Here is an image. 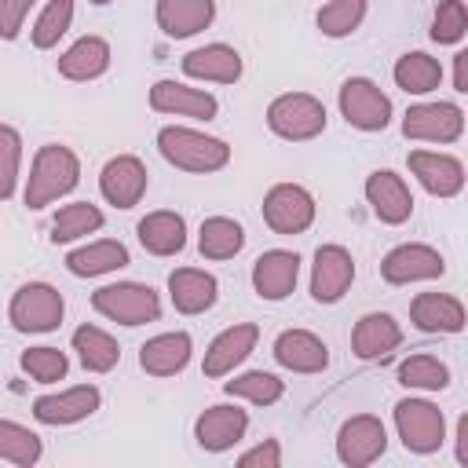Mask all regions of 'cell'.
<instances>
[{
    "mask_svg": "<svg viewBox=\"0 0 468 468\" xmlns=\"http://www.w3.org/2000/svg\"><path fill=\"white\" fill-rule=\"evenodd\" d=\"M468 33V7L464 0H442L431 18V40L435 44H457Z\"/></svg>",
    "mask_w": 468,
    "mask_h": 468,
    "instance_id": "42",
    "label": "cell"
},
{
    "mask_svg": "<svg viewBox=\"0 0 468 468\" xmlns=\"http://www.w3.org/2000/svg\"><path fill=\"white\" fill-rule=\"evenodd\" d=\"M66 267L77 278H99V274H110V271L128 267V249L121 241H113V238H102V241H91V245L73 249L66 256Z\"/></svg>",
    "mask_w": 468,
    "mask_h": 468,
    "instance_id": "30",
    "label": "cell"
},
{
    "mask_svg": "<svg viewBox=\"0 0 468 468\" xmlns=\"http://www.w3.org/2000/svg\"><path fill=\"white\" fill-rule=\"evenodd\" d=\"M135 234H139V245H143L150 256H176V252H183V245H186V223H183L179 212H168V208L146 212V216L139 219Z\"/></svg>",
    "mask_w": 468,
    "mask_h": 468,
    "instance_id": "28",
    "label": "cell"
},
{
    "mask_svg": "<svg viewBox=\"0 0 468 468\" xmlns=\"http://www.w3.org/2000/svg\"><path fill=\"white\" fill-rule=\"evenodd\" d=\"M99 402H102V395L95 384H77L58 395H40L33 402V417L40 424H77V420L91 417L99 410Z\"/></svg>",
    "mask_w": 468,
    "mask_h": 468,
    "instance_id": "17",
    "label": "cell"
},
{
    "mask_svg": "<svg viewBox=\"0 0 468 468\" xmlns=\"http://www.w3.org/2000/svg\"><path fill=\"white\" fill-rule=\"evenodd\" d=\"M399 384L420 388V391H442L450 384V369L435 355H410L399 366Z\"/></svg>",
    "mask_w": 468,
    "mask_h": 468,
    "instance_id": "36",
    "label": "cell"
},
{
    "mask_svg": "<svg viewBox=\"0 0 468 468\" xmlns=\"http://www.w3.org/2000/svg\"><path fill=\"white\" fill-rule=\"evenodd\" d=\"M62 292L48 282H26L15 296H11V307H7V318L18 333H51L58 329L62 322Z\"/></svg>",
    "mask_w": 468,
    "mask_h": 468,
    "instance_id": "5",
    "label": "cell"
},
{
    "mask_svg": "<svg viewBox=\"0 0 468 468\" xmlns=\"http://www.w3.org/2000/svg\"><path fill=\"white\" fill-rule=\"evenodd\" d=\"M99 227H102V212L95 205H88V201H73V205H62L58 216L51 219V241L62 245V241L95 234Z\"/></svg>",
    "mask_w": 468,
    "mask_h": 468,
    "instance_id": "34",
    "label": "cell"
},
{
    "mask_svg": "<svg viewBox=\"0 0 468 468\" xmlns=\"http://www.w3.org/2000/svg\"><path fill=\"white\" fill-rule=\"evenodd\" d=\"M146 183H150L146 165L135 154H117L99 172V190L117 208H135L143 201V194H146Z\"/></svg>",
    "mask_w": 468,
    "mask_h": 468,
    "instance_id": "11",
    "label": "cell"
},
{
    "mask_svg": "<svg viewBox=\"0 0 468 468\" xmlns=\"http://www.w3.org/2000/svg\"><path fill=\"white\" fill-rule=\"evenodd\" d=\"M190 333H161V336H150L143 347H139V366L150 373V377H176L186 362H190Z\"/></svg>",
    "mask_w": 468,
    "mask_h": 468,
    "instance_id": "27",
    "label": "cell"
},
{
    "mask_svg": "<svg viewBox=\"0 0 468 468\" xmlns=\"http://www.w3.org/2000/svg\"><path fill=\"white\" fill-rule=\"evenodd\" d=\"M157 150L168 165L183 172H219L230 161V146L223 139L194 128H179V124H168L157 132Z\"/></svg>",
    "mask_w": 468,
    "mask_h": 468,
    "instance_id": "2",
    "label": "cell"
},
{
    "mask_svg": "<svg viewBox=\"0 0 468 468\" xmlns=\"http://www.w3.org/2000/svg\"><path fill=\"white\" fill-rule=\"evenodd\" d=\"M80 183V161L69 146L48 143L37 150L33 168H29V183H26V205L29 208H44L55 197L69 194Z\"/></svg>",
    "mask_w": 468,
    "mask_h": 468,
    "instance_id": "1",
    "label": "cell"
},
{
    "mask_svg": "<svg viewBox=\"0 0 468 468\" xmlns=\"http://www.w3.org/2000/svg\"><path fill=\"white\" fill-rule=\"evenodd\" d=\"M395 428L410 453H435L446 439V417L428 399H402L395 406Z\"/></svg>",
    "mask_w": 468,
    "mask_h": 468,
    "instance_id": "6",
    "label": "cell"
},
{
    "mask_svg": "<svg viewBox=\"0 0 468 468\" xmlns=\"http://www.w3.org/2000/svg\"><path fill=\"white\" fill-rule=\"evenodd\" d=\"M18 165H22V135L11 124H0V201L15 197Z\"/></svg>",
    "mask_w": 468,
    "mask_h": 468,
    "instance_id": "41",
    "label": "cell"
},
{
    "mask_svg": "<svg viewBox=\"0 0 468 468\" xmlns=\"http://www.w3.org/2000/svg\"><path fill=\"white\" fill-rule=\"evenodd\" d=\"M267 128L289 143H307L325 132V106L307 91H285L267 106Z\"/></svg>",
    "mask_w": 468,
    "mask_h": 468,
    "instance_id": "3",
    "label": "cell"
},
{
    "mask_svg": "<svg viewBox=\"0 0 468 468\" xmlns=\"http://www.w3.org/2000/svg\"><path fill=\"white\" fill-rule=\"evenodd\" d=\"M402 344V325L384 314V311H369L355 322V333H351V347L358 358H384L388 351H395Z\"/></svg>",
    "mask_w": 468,
    "mask_h": 468,
    "instance_id": "26",
    "label": "cell"
},
{
    "mask_svg": "<svg viewBox=\"0 0 468 468\" xmlns=\"http://www.w3.org/2000/svg\"><path fill=\"white\" fill-rule=\"evenodd\" d=\"M263 223L274 234H300L314 223V197L300 183H274L263 197Z\"/></svg>",
    "mask_w": 468,
    "mask_h": 468,
    "instance_id": "8",
    "label": "cell"
},
{
    "mask_svg": "<svg viewBox=\"0 0 468 468\" xmlns=\"http://www.w3.org/2000/svg\"><path fill=\"white\" fill-rule=\"evenodd\" d=\"M245 245V230L238 219L230 216H208L201 223V234H197V249L205 260H230L238 256Z\"/></svg>",
    "mask_w": 468,
    "mask_h": 468,
    "instance_id": "32",
    "label": "cell"
},
{
    "mask_svg": "<svg viewBox=\"0 0 468 468\" xmlns=\"http://www.w3.org/2000/svg\"><path fill=\"white\" fill-rule=\"evenodd\" d=\"M245 428H249V413L245 410H238V406H208L194 420V439H197L201 450L223 453V450L241 442Z\"/></svg>",
    "mask_w": 468,
    "mask_h": 468,
    "instance_id": "16",
    "label": "cell"
},
{
    "mask_svg": "<svg viewBox=\"0 0 468 468\" xmlns=\"http://www.w3.org/2000/svg\"><path fill=\"white\" fill-rule=\"evenodd\" d=\"M40 453H44V446H40L37 431H29V428H22L15 420H0V461L29 468V464L40 461Z\"/></svg>",
    "mask_w": 468,
    "mask_h": 468,
    "instance_id": "35",
    "label": "cell"
},
{
    "mask_svg": "<svg viewBox=\"0 0 468 468\" xmlns=\"http://www.w3.org/2000/svg\"><path fill=\"white\" fill-rule=\"evenodd\" d=\"M69 22H73V0H48V7L40 11V18L33 22V48H40V51H48V48H55L58 44V37L69 29Z\"/></svg>",
    "mask_w": 468,
    "mask_h": 468,
    "instance_id": "38",
    "label": "cell"
},
{
    "mask_svg": "<svg viewBox=\"0 0 468 468\" xmlns=\"http://www.w3.org/2000/svg\"><path fill=\"white\" fill-rule=\"evenodd\" d=\"M366 18V0H329L318 11V29L325 37H347L362 26Z\"/></svg>",
    "mask_w": 468,
    "mask_h": 468,
    "instance_id": "39",
    "label": "cell"
},
{
    "mask_svg": "<svg viewBox=\"0 0 468 468\" xmlns=\"http://www.w3.org/2000/svg\"><path fill=\"white\" fill-rule=\"evenodd\" d=\"M388 450V431L380 424V417L373 413H358V417H347L336 431V457L351 468H366L373 464L380 453Z\"/></svg>",
    "mask_w": 468,
    "mask_h": 468,
    "instance_id": "9",
    "label": "cell"
},
{
    "mask_svg": "<svg viewBox=\"0 0 468 468\" xmlns=\"http://www.w3.org/2000/svg\"><path fill=\"white\" fill-rule=\"evenodd\" d=\"M274 362L292 373H322L329 366V347L307 329H285L274 340Z\"/></svg>",
    "mask_w": 468,
    "mask_h": 468,
    "instance_id": "21",
    "label": "cell"
},
{
    "mask_svg": "<svg viewBox=\"0 0 468 468\" xmlns=\"http://www.w3.org/2000/svg\"><path fill=\"white\" fill-rule=\"evenodd\" d=\"M223 391H227V395H238V399H249V402H256V406H271V402H278V399H282L285 384H282L274 373L252 369V373H241V377L227 380V384H223Z\"/></svg>",
    "mask_w": 468,
    "mask_h": 468,
    "instance_id": "37",
    "label": "cell"
},
{
    "mask_svg": "<svg viewBox=\"0 0 468 468\" xmlns=\"http://www.w3.org/2000/svg\"><path fill=\"white\" fill-rule=\"evenodd\" d=\"M238 464H241V468H278V464H282V446H278V439H263L260 446L245 450V453L238 457Z\"/></svg>",
    "mask_w": 468,
    "mask_h": 468,
    "instance_id": "44",
    "label": "cell"
},
{
    "mask_svg": "<svg viewBox=\"0 0 468 468\" xmlns=\"http://www.w3.org/2000/svg\"><path fill=\"white\" fill-rule=\"evenodd\" d=\"M91 307L121 325H143V322H157L161 314V300L150 285L143 282H117V285H102L91 292Z\"/></svg>",
    "mask_w": 468,
    "mask_h": 468,
    "instance_id": "4",
    "label": "cell"
},
{
    "mask_svg": "<svg viewBox=\"0 0 468 468\" xmlns=\"http://www.w3.org/2000/svg\"><path fill=\"white\" fill-rule=\"evenodd\" d=\"M37 0H0V40H15Z\"/></svg>",
    "mask_w": 468,
    "mask_h": 468,
    "instance_id": "43",
    "label": "cell"
},
{
    "mask_svg": "<svg viewBox=\"0 0 468 468\" xmlns=\"http://www.w3.org/2000/svg\"><path fill=\"white\" fill-rule=\"evenodd\" d=\"M439 80H442V66H439V58H431L424 51H406L395 62V84L406 95H428L439 88Z\"/></svg>",
    "mask_w": 468,
    "mask_h": 468,
    "instance_id": "33",
    "label": "cell"
},
{
    "mask_svg": "<svg viewBox=\"0 0 468 468\" xmlns=\"http://www.w3.org/2000/svg\"><path fill=\"white\" fill-rule=\"evenodd\" d=\"M340 113L351 128L358 132H384L391 121V99L369 80V77H351L340 84Z\"/></svg>",
    "mask_w": 468,
    "mask_h": 468,
    "instance_id": "7",
    "label": "cell"
},
{
    "mask_svg": "<svg viewBox=\"0 0 468 468\" xmlns=\"http://www.w3.org/2000/svg\"><path fill=\"white\" fill-rule=\"evenodd\" d=\"M110 69V44L102 37H80L58 55V73L66 80H95Z\"/></svg>",
    "mask_w": 468,
    "mask_h": 468,
    "instance_id": "29",
    "label": "cell"
},
{
    "mask_svg": "<svg viewBox=\"0 0 468 468\" xmlns=\"http://www.w3.org/2000/svg\"><path fill=\"white\" fill-rule=\"evenodd\" d=\"M73 351H77L80 366L91 369V373H110L121 362L117 340L99 325H77L73 329Z\"/></svg>",
    "mask_w": 468,
    "mask_h": 468,
    "instance_id": "31",
    "label": "cell"
},
{
    "mask_svg": "<svg viewBox=\"0 0 468 468\" xmlns=\"http://www.w3.org/2000/svg\"><path fill=\"white\" fill-rule=\"evenodd\" d=\"M300 278V256L289 249H271L252 263V289L260 300H285L296 289Z\"/></svg>",
    "mask_w": 468,
    "mask_h": 468,
    "instance_id": "15",
    "label": "cell"
},
{
    "mask_svg": "<svg viewBox=\"0 0 468 468\" xmlns=\"http://www.w3.org/2000/svg\"><path fill=\"white\" fill-rule=\"evenodd\" d=\"M457 461L468 464V417L457 420Z\"/></svg>",
    "mask_w": 468,
    "mask_h": 468,
    "instance_id": "46",
    "label": "cell"
},
{
    "mask_svg": "<svg viewBox=\"0 0 468 468\" xmlns=\"http://www.w3.org/2000/svg\"><path fill=\"white\" fill-rule=\"evenodd\" d=\"M183 73L194 80H216L234 84L241 77V55L230 44H205L183 55Z\"/></svg>",
    "mask_w": 468,
    "mask_h": 468,
    "instance_id": "24",
    "label": "cell"
},
{
    "mask_svg": "<svg viewBox=\"0 0 468 468\" xmlns=\"http://www.w3.org/2000/svg\"><path fill=\"white\" fill-rule=\"evenodd\" d=\"M453 91H468V51L453 55Z\"/></svg>",
    "mask_w": 468,
    "mask_h": 468,
    "instance_id": "45",
    "label": "cell"
},
{
    "mask_svg": "<svg viewBox=\"0 0 468 468\" xmlns=\"http://www.w3.org/2000/svg\"><path fill=\"white\" fill-rule=\"evenodd\" d=\"M91 4H110V0H91Z\"/></svg>",
    "mask_w": 468,
    "mask_h": 468,
    "instance_id": "47",
    "label": "cell"
},
{
    "mask_svg": "<svg viewBox=\"0 0 468 468\" xmlns=\"http://www.w3.org/2000/svg\"><path fill=\"white\" fill-rule=\"evenodd\" d=\"M355 282V260L344 245H322L311 263V296L318 303H336Z\"/></svg>",
    "mask_w": 468,
    "mask_h": 468,
    "instance_id": "13",
    "label": "cell"
},
{
    "mask_svg": "<svg viewBox=\"0 0 468 468\" xmlns=\"http://www.w3.org/2000/svg\"><path fill=\"white\" fill-rule=\"evenodd\" d=\"M380 274L388 285H410V282H428V278H442L446 274V260L431 249V245H395L384 263H380Z\"/></svg>",
    "mask_w": 468,
    "mask_h": 468,
    "instance_id": "12",
    "label": "cell"
},
{
    "mask_svg": "<svg viewBox=\"0 0 468 468\" xmlns=\"http://www.w3.org/2000/svg\"><path fill=\"white\" fill-rule=\"evenodd\" d=\"M464 132V110L453 102H417L402 117V135L406 139H424V143H453Z\"/></svg>",
    "mask_w": 468,
    "mask_h": 468,
    "instance_id": "10",
    "label": "cell"
},
{
    "mask_svg": "<svg viewBox=\"0 0 468 468\" xmlns=\"http://www.w3.org/2000/svg\"><path fill=\"white\" fill-rule=\"evenodd\" d=\"M410 318L420 333H461L464 303L446 292H417L410 303Z\"/></svg>",
    "mask_w": 468,
    "mask_h": 468,
    "instance_id": "23",
    "label": "cell"
},
{
    "mask_svg": "<svg viewBox=\"0 0 468 468\" xmlns=\"http://www.w3.org/2000/svg\"><path fill=\"white\" fill-rule=\"evenodd\" d=\"M22 369L37 380V384H55V380H62L66 377V369H69V358L58 351V347H29V351H22Z\"/></svg>",
    "mask_w": 468,
    "mask_h": 468,
    "instance_id": "40",
    "label": "cell"
},
{
    "mask_svg": "<svg viewBox=\"0 0 468 468\" xmlns=\"http://www.w3.org/2000/svg\"><path fill=\"white\" fill-rule=\"evenodd\" d=\"M410 172L420 179V186L435 197H453L464 190V165L450 154H431V150H413L410 154Z\"/></svg>",
    "mask_w": 468,
    "mask_h": 468,
    "instance_id": "20",
    "label": "cell"
},
{
    "mask_svg": "<svg viewBox=\"0 0 468 468\" xmlns=\"http://www.w3.org/2000/svg\"><path fill=\"white\" fill-rule=\"evenodd\" d=\"M154 15H157V26L168 37L183 40V37H194V33H201V29L212 26L216 0H157Z\"/></svg>",
    "mask_w": 468,
    "mask_h": 468,
    "instance_id": "25",
    "label": "cell"
},
{
    "mask_svg": "<svg viewBox=\"0 0 468 468\" xmlns=\"http://www.w3.org/2000/svg\"><path fill=\"white\" fill-rule=\"evenodd\" d=\"M366 201L373 205V216L380 223H388V227H399V223H406L413 216V194H410L406 179L395 176V172H388V168L369 172V179H366Z\"/></svg>",
    "mask_w": 468,
    "mask_h": 468,
    "instance_id": "14",
    "label": "cell"
},
{
    "mask_svg": "<svg viewBox=\"0 0 468 468\" xmlns=\"http://www.w3.org/2000/svg\"><path fill=\"white\" fill-rule=\"evenodd\" d=\"M150 106L157 113H179V117H194V121H212L219 113L216 95H208L201 88L176 84V80H157L150 88Z\"/></svg>",
    "mask_w": 468,
    "mask_h": 468,
    "instance_id": "19",
    "label": "cell"
},
{
    "mask_svg": "<svg viewBox=\"0 0 468 468\" xmlns=\"http://www.w3.org/2000/svg\"><path fill=\"white\" fill-rule=\"evenodd\" d=\"M256 340H260V329L252 325V322H241V325H230V329H223L212 344H208V351H205V362H201V373L205 377H227L234 366H241L245 358H249V351L256 347Z\"/></svg>",
    "mask_w": 468,
    "mask_h": 468,
    "instance_id": "18",
    "label": "cell"
},
{
    "mask_svg": "<svg viewBox=\"0 0 468 468\" xmlns=\"http://www.w3.org/2000/svg\"><path fill=\"white\" fill-rule=\"evenodd\" d=\"M168 296H172V307L179 314H201L216 303L219 296V282L208 274V271H197V267H176L168 274Z\"/></svg>",
    "mask_w": 468,
    "mask_h": 468,
    "instance_id": "22",
    "label": "cell"
}]
</instances>
